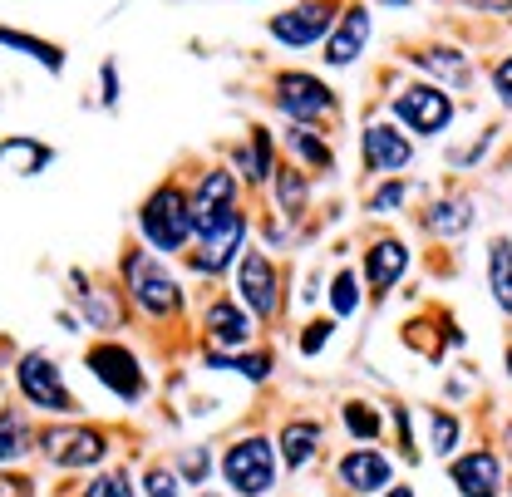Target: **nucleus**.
Instances as JSON below:
<instances>
[{"label": "nucleus", "mask_w": 512, "mask_h": 497, "mask_svg": "<svg viewBox=\"0 0 512 497\" xmlns=\"http://www.w3.org/2000/svg\"><path fill=\"white\" fill-rule=\"evenodd\" d=\"M89 370H94V379L99 384H109L124 404H138L143 394H148V379H143V370H138V360L128 355L119 340H99V345H89Z\"/></svg>", "instance_id": "10"}, {"label": "nucleus", "mask_w": 512, "mask_h": 497, "mask_svg": "<svg viewBox=\"0 0 512 497\" xmlns=\"http://www.w3.org/2000/svg\"><path fill=\"white\" fill-rule=\"evenodd\" d=\"M266 187H271L276 212H281L286 222H301V217H306V207H311V173H301V168H276Z\"/></svg>", "instance_id": "20"}, {"label": "nucleus", "mask_w": 512, "mask_h": 497, "mask_svg": "<svg viewBox=\"0 0 512 497\" xmlns=\"http://www.w3.org/2000/svg\"><path fill=\"white\" fill-rule=\"evenodd\" d=\"M360 306H365V281H360L350 266H345V271H335V281H330V311L345 320V315H355Z\"/></svg>", "instance_id": "29"}, {"label": "nucleus", "mask_w": 512, "mask_h": 497, "mask_svg": "<svg viewBox=\"0 0 512 497\" xmlns=\"http://www.w3.org/2000/svg\"><path fill=\"white\" fill-rule=\"evenodd\" d=\"M232 173L247 187H266L276 173V133L271 128H247V143L232 148Z\"/></svg>", "instance_id": "15"}, {"label": "nucleus", "mask_w": 512, "mask_h": 497, "mask_svg": "<svg viewBox=\"0 0 512 497\" xmlns=\"http://www.w3.org/2000/svg\"><path fill=\"white\" fill-rule=\"evenodd\" d=\"M340 10H345L340 0H296L291 10L266 20V35L276 45H286V50H311V45H325V35L335 30Z\"/></svg>", "instance_id": "5"}, {"label": "nucleus", "mask_w": 512, "mask_h": 497, "mask_svg": "<svg viewBox=\"0 0 512 497\" xmlns=\"http://www.w3.org/2000/svg\"><path fill=\"white\" fill-rule=\"evenodd\" d=\"M493 89H498V99H503V104H512V55L493 69Z\"/></svg>", "instance_id": "38"}, {"label": "nucleus", "mask_w": 512, "mask_h": 497, "mask_svg": "<svg viewBox=\"0 0 512 497\" xmlns=\"http://www.w3.org/2000/svg\"><path fill=\"white\" fill-rule=\"evenodd\" d=\"M207 473H212V458H207L202 448H197V453H188V458H183V478H188L192 488H202V478H207Z\"/></svg>", "instance_id": "37"}, {"label": "nucleus", "mask_w": 512, "mask_h": 497, "mask_svg": "<svg viewBox=\"0 0 512 497\" xmlns=\"http://www.w3.org/2000/svg\"><path fill=\"white\" fill-rule=\"evenodd\" d=\"M488 281H493V301L512 315V242H493L488 247Z\"/></svg>", "instance_id": "28"}, {"label": "nucleus", "mask_w": 512, "mask_h": 497, "mask_svg": "<svg viewBox=\"0 0 512 497\" xmlns=\"http://www.w3.org/2000/svg\"><path fill=\"white\" fill-rule=\"evenodd\" d=\"M429 443H434V453H453L458 448V419L444 414V409H434L429 414Z\"/></svg>", "instance_id": "31"}, {"label": "nucleus", "mask_w": 512, "mask_h": 497, "mask_svg": "<svg viewBox=\"0 0 512 497\" xmlns=\"http://www.w3.org/2000/svg\"><path fill=\"white\" fill-rule=\"evenodd\" d=\"M247 222V207H242V178L222 163L202 168L197 183H192V237H217L227 227Z\"/></svg>", "instance_id": "3"}, {"label": "nucleus", "mask_w": 512, "mask_h": 497, "mask_svg": "<svg viewBox=\"0 0 512 497\" xmlns=\"http://www.w3.org/2000/svg\"><path fill=\"white\" fill-rule=\"evenodd\" d=\"M119 276H124V296L138 306V315L148 320H168V315L183 311V281L163 266V256L148 247H128L119 261Z\"/></svg>", "instance_id": "2"}, {"label": "nucleus", "mask_w": 512, "mask_h": 497, "mask_svg": "<svg viewBox=\"0 0 512 497\" xmlns=\"http://www.w3.org/2000/svg\"><path fill=\"white\" fill-rule=\"evenodd\" d=\"M0 50H15V55H25V60H40L50 74H64V45L40 40V35H30V30L0 25Z\"/></svg>", "instance_id": "22"}, {"label": "nucleus", "mask_w": 512, "mask_h": 497, "mask_svg": "<svg viewBox=\"0 0 512 497\" xmlns=\"http://www.w3.org/2000/svg\"><path fill=\"white\" fill-rule=\"evenodd\" d=\"M15 384H20V394H25L35 409H45V414H79V409H74V394L64 389V379H60V365H55L50 355H40V350L20 355Z\"/></svg>", "instance_id": "8"}, {"label": "nucleus", "mask_w": 512, "mask_h": 497, "mask_svg": "<svg viewBox=\"0 0 512 497\" xmlns=\"http://www.w3.org/2000/svg\"><path fill=\"white\" fill-rule=\"evenodd\" d=\"M365 45H370V5H345L340 20H335V30L325 35V55L320 60L330 64V69H350V64L365 55Z\"/></svg>", "instance_id": "14"}, {"label": "nucleus", "mask_w": 512, "mask_h": 497, "mask_svg": "<svg viewBox=\"0 0 512 497\" xmlns=\"http://www.w3.org/2000/svg\"><path fill=\"white\" fill-rule=\"evenodd\" d=\"M247 227H252V217L237 222V227H227V232H217V237H202L197 247H188V266L197 276H222L237 261L242 242H247Z\"/></svg>", "instance_id": "17"}, {"label": "nucleus", "mask_w": 512, "mask_h": 497, "mask_svg": "<svg viewBox=\"0 0 512 497\" xmlns=\"http://www.w3.org/2000/svg\"><path fill=\"white\" fill-rule=\"evenodd\" d=\"M463 5H473V10H512V0H463Z\"/></svg>", "instance_id": "40"}, {"label": "nucleus", "mask_w": 512, "mask_h": 497, "mask_svg": "<svg viewBox=\"0 0 512 497\" xmlns=\"http://www.w3.org/2000/svg\"><path fill=\"white\" fill-rule=\"evenodd\" d=\"M202 330H207V345L212 350H247L256 335V320L237 296H217L202 311Z\"/></svg>", "instance_id": "13"}, {"label": "nucleus", "mask_w": 512, "mask_h": 497, "mask_svg": "<svg viewBox=\"0 0 512 497\" xmlns=\"http://www.w3.org/2000/svg\"><path fill=\"white\" fill-rule=\"evenodd\" d=\"M389 114H394L399 124H409L414 133L434 138V133H444V128L453 124V99H448L439 84H409V89H399V94L389 99Z\"/></svg>", "instance_id": "9"}, {"label": "nucleus", "mask_w": 512, "mask_h": 497, "mask_svg": "<svg viewBox=\"0 0 512 497\" xmlns=\"http://www.w3.org/2000/svg\"><path fill=\"white\" fill-rule=\"evenodd\" d=\"M453 483H458L463 497H498L503 468H498V458H493L488 448H473V453H463V458L453 463Z\"/></svg>", "instance_id": "18"}, {"label": "nucleus", "mask_w": 512, "mask_h": 497, "mask_svg": "<svg viewBox=\"0 0 512 497\" xmlns=\"http://www.w3.org/2000/svg\"><path fill=\"white\" fill-rule=\"evenodd\" d=\"M237 296H242V306L256 315V320H281V266L266 256V247H252L242 256V266H237Z\"/></svg>", "instance_id": "7"}, {"label": "nucleus", "mask_w": 512, "mask_h": 497, "mask_svg": "<svg viewBox=\"0 0 512 497\" xmlns=\"http://www.w3.org/2000/svg\"><path fill=\"white\" fill-rule=\"evenodd\" d=\"M340 483L350 493H380V488H389V458L375 448H350L340 458Z\"/></svg>", "instance_id": "19"}, {"label": "nucleus", "mask_w": 512, "mask_h": 497, "mask_svg": "<svg viewBox=\"0 0 512 497\" xmlns=\"http://www.w3.org/2000/svg\"><path fill=\"white\" fill-rule=\"evenodd\" d=\"M286 148L296 153V163L306 168V173H335V153H330V143L320 138L316 128H306V124H291L286 133Z\"/></svg>", "instance_id": "23"}, {"label": "nucleus", "mask_w": 512, "mask_h": 497, "mask_svg": "<svg viewBox=\"0 0 512 497\" xmlns=\"http://www.w3.org/2000/svg\"><path fill=\"white\" fill-rule=\"evenodd\" d=\"M271 109L276 114H286L291 124H325V119H335L340 114V99H335V89L316 79L311 69H276L271 74Z\"/></svg>", "instance_id": "4"}, {"label": "nucleus", "mask_w": 512, "mask_h": 497, "mask_svg": "<svg viewBox=\"0 0 512 497\" xmlns=\"http://www.w3.org/2000/svg\"><path fill=\"white\" fill-rule=\"evenodd\" d=\"M473 202H458V197H444V202H434L429 212H424V227L434 232V237H463L468 227H473Z\"/></svg>", "instance_id": "25"}, {"label": "nucleus", "mask_w": 512, "mask_h": 497, "mask_svg": "<svg viewBox=\"0 0 512 497\" xmlns=\"http://www.w3.org/2000/svg\"><path fill=\"white\" fill-rule=\"evenodd\" d=\"M508 374H512V350H508Z\"/></svg>", "instance_id": "42"}, {"label": "nucleus", "mask_w": 512, "mask_h": 497, "mask_svg": "<svg viewBox=\"0 0 512 497\" xmlns=\"http://www.w3.org/2000/svg\"><path fill=\"white\" fill-rule=\"evenodd\" d=\"M330 335H335V320H325V315H320V320H306V325H301V355H306V360L320 355V350L330 345Z\"/></svg>", "instance_id": "32"}, {"label": "nucleus", "mask_w": 512, "mask_h": 497, "mask_svg": "<svg viewBox=\"0 0 512 497\" xmlns=\"http://www.w3.org/2000/svg\"><path fill=\"white\" fill-rule=\"evenodd\" d=\"M84 497H133V488H128V473L119 468V473H104V478H94Z\"/></svg>", "instance_id": "34"}, {"label": "nucleus", "mask_w": 512, "mask_h": 497, "mask_svg": "<svg viewBox=\"0 0 512 497\" xmlns=\"http://www.w3.org/2000/svg\"><path fill=\"white\" fill-rule=\"evenodd\" d=\"M340 419H345V429L355 438H380V414H375V404H365V399H350V404L340 409Z\"/></svg>", "instance_id": "30"}, {"label": "nucleus", "mask_w": 512, "mask_h": 497, "mask_svg": "<svg viewBox=\"0 0 512 497\" xmlns=\"http://www.w3.org/2000/svg\"><path fill=\"white\" fill-rule=\"evenodd\" d=\"M404 271H409V247L399 237H375L370 251H365V281H370V291L389 296L404 281Z\"/></svg>", "instance_id": "16"}, {"label": "nucleus", "mask_w": 512, "mask_h": 497, "mask_svg": "<svg viewBox=\"0 0 512 497\" xmlns=\"http://www.w3.org/2000/svg\"><path fill=\"white\" fill-rule=\"evenodd\" d=\"M0 163H10V173H20V178H40L55 163V148H45L40 138L10 133V138H0Z\"/></svg>", "instance_id": "21"}, {"label": "nucleus", "mask_w": 512, "mask_h": 497, "mask_svg": "<svg viewBox=\"0 0 512 497\" xmlns=\"http://www.w3.org/2000/svg\"><path fill=\"white\" fill-rule=\"evenodd\" d=\"M419 69H429V74H439V79H453V84H468V74H473V64L463 50H448V45H434V50H424V55H414Z\"/></svg>", "instance_id": "27"}, {"label": "nucleus", "mask_w": 512, "mask_h": 497, "mask_svg": "<svg viewBox=\"0 0 512 497\" xmlns=\"http://www.w3.org/2000/svg\"><path fill=\"white\" fill-rule=\"evenodd\" d=\"M384 497H414V488H404V483H394V488H389V493Z\"/></svg>", "instance_id": "41"}, {"label": "nucleus", "mask_w": 512, "mask_h": 497, "mask_svg": "<svg viewBox=\"0 0 512 497\" xmlns=\"http://www.w3.org/2000/svg\"><path fill=\"white\" fill-rule=\"evenodd\" d=\"M222 478L232 483V493L266 497L276 488V448L266 438H237L222 453Z\"/></svg>", "instance_id": "6"}, {"label": "nucleus", "mask_w": 512, "mask_h": 497, "mask_svg": "<svg viewBox=\"0 0 512 497\" xmlns=\"http://www.w3.org/2000/svg\"><path fill=\"white\" fill-rule=\"evenodd\" d=\"M138 237L158 256H178L192 247V187L163 178L138 207Z\"/></svg>", "instance_id": "1"}, {"label": "nucleus", "mask_w": 512, "mask_h": 497, "mask_svg": "<svg viewBox=\"0 0 512 497\" xmlns=\"http://www.w3.org/2000/svg\"><path fill=\"white\" fill-rule=\"evenodd\" d=\"M143 493L148 497H178V478H173V468H148Z\"/></svg>", "instance_id": "35"}, {"label": "nucleus", "mask_w": 512, "mask_h": 497, "mask_svg": "<svg viewBox=\"0 0 512 497\" xmlns=\"http://www.w3.org/2000/svg\"><path fill=\"white\" fill-rule=\"evenodd\" d=\"M0 497H30V483L25 478H0Z\"/></svg>", "instance_id": "39"}, {"label": "nucleus", "mask_w": 512, "mask_h": 497, "mask_svg": "<svg viewBox=\"0 0 512 497\" xmlns=\"http://www.w3.org/2000/svg\"><path fill=\"white\" fill-rule=\"evenodd\" d=\"M360 158H365V173H375V178H399L409 163H414V143H409V133H399L394 124H365L360 133Z\"/></svg>", "instance_id": "11"}, {"label": "nucleus", "mask_w": 512, "mask_h": 497, "mask_svg": "<svg viewBox=\"0 0 512 497\" xmlns=\"http://www.w3.org/2000/svg\"><path fill=\"white\" fill-rule=\"evenodd\" d=\"M35 448V434L20 409H0V463H20Z\"/></svg>", "instance_id": "26"}, {"label": "nucleus", "mask_w": 512, "mask_h": 497, "mask_svg": "<svg viewBox=\"0 0 512 497\" xmlns=\"http://www.w3.org/2000/svg\"><path fill=\"white\" fill-rule=\"evenodd\" d=\"M35 448H45L55 468H94L109 458V438L99 429H45Z\"/></svg>", "instance_id": "12"}, {"label": "nucleus", "mask_w": 512, "mask_h": 497, "mask_svg": "<svg viewBox=\"0 0 512 497\" xmlns=\"http://www.w3.org/2000/svg\"><path fill=\"white\" fill-rule=\"evenodd\" d=\"M404 192H409V187L399 183V178H384L380 192L370 197V212H375V217H389V212H399V207H404Z\"/></svg>", "instance_id": "33"}, {"label": "nucleus", "mask_w": 512, "mask_h": 497, "mask_svg": "<svg viewBox=\"0 0 512 497\" xmlns=\"http://www.w3.org/2000/svg\"><path fill=\"white\" fill-rule=\"evenodd\" d=\"M99 84H104V94H99V99H104V109H114V104H119V64L114 60L99 64Z\"/></svg>", "instance_id": "36"}, {"label": "nucleus", "mask_w": 512, "mask_h": 497, "mask_svg": "<svg viewBox=\"0 0 512 497\" xmlns=\"http://www.w3.org/2000/svg\"><path fill=\"white\" fill-rule=\"evenodd\" d=\"M508 448H512V429H508Z\"/></svg>", "instance_id": "43"}, {"label": "nucleus", "mask_w": 512, "mask_h": 497, "mask_svg": "<svg viewBox=\"0 0 512 497\" xmlns=\"http://www.w3.org/2000/svg\"><path fill=\"white\" fill-rule=\"evenodd\" d=\"M276 443H281V463H286V468H306L320 448V424L316 419H291Z\"/></svg>", "instance_id": "24"}]
</instances>
